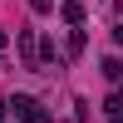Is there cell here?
<instances>
[{"mask_svg":"<svg viewBox=\"0 0 123 123\" xmlns=\"http://www.w3.org/2000/svg\"><path fill=\"white\" fill-rule=\"evenodd\" d=\"M10 108H15V118H30V113H35V98H25V94H20Z\"/></svg>","mask_w":123,"mask_h":123,"instance_id":"obj_2","label":"cell"},{"mask_svg":"<svg viewBox=\"0 0 123 123\" xmlns=\"http://www.w3.org/2000/svg\"><path fill=\"white\" fill-rule=\"evenodd\" d=\"M113 123H123V113H113Z\"/></svg>","mask_w":123,"mask_h":123,"instance_id":"obj_3","label":"cell"},{"mask_svg":"<svg viewBox=\"0 0 123 123\" xmlns=\"http://www.w3.org/2000/svg\"><path fill=\"white\" fill-rule=\"evenodd\" d=\"M64 20L79 25V20H84V0H64Z\"/></svg>","mask_w":123,"mask_h":123,"instance_id":"obj_1","label":"cell"}]
</instances>
